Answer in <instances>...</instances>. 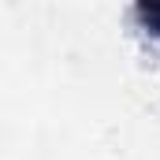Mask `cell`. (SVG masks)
Wrapping results in <instances>:
<instances>
[{
	"instance_id": "obj_1",
	"label": "cell",
	"mask_w": 160,
	"mask_h": 160,
	"mask_svg": "<svg viewBox=\"0 0 160 160\" xmlns=\"http://www.w3.org/2000/svg\"><path fill=\"white\" fill-rule=\"evenodd\" d=\"M142 19H145L153 30H160V4H149V8H142Z\"/></svg>"
}]
</instances>
